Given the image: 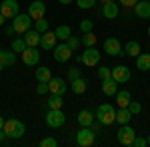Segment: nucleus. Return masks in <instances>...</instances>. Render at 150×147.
Here are the masks:
<instances>
[{
	"label": "nucleus",
	"mask_w": 150,
	"mask_h": 147,
	"mask_svg": "<svg viewBox=\"0 0 150 147\" xmlns=\"http://www.w3.org/2000/svg\"><path fill=\"white\" fill-rule=\"evenodd\" d=\"M96 119L100 125H112L116 123V109L114 105L110 103H102L98 109H96Z\"/></svg>",
	"instance_id": "obj_1"
},
{
	"label": "nucleus",
	"mask_w": 150,
	"mask_h": 147,
	"mask_svg": "<svg viewBox=\"0 0 150 147\" xmlns=\"http://www.w3.org/2000/svg\"><path fill=\"white\" fill-rule=\"evenodd\" d=\"M4 133L6 137H10V139H20V137L26 133V127L20 119H8V121H4Z\"/></svg>",
	"instance_id": "obj_2"
},
{
	"label": "nucleus",
	"mask_w": 150,
	"mask_h": 147,
	"mask_svg": "<svg viewBox=\"0 0 150 147\" xmlns=\"http://www.w3.org/2000/svg\"><path fill=\"white\" fill-rule=\"evenodd\" d=\"M14 22H12V26H14V30H16V34H26L28 30H30V26H32V18H30V14L26 12V14H18L16 18H12Z\"/></svg>",
	"instance_id": "obj_3"
},
{
	"label": "nucleus",
	"mask_w": 150,
	"mask_h": 147,
	"mask_svg": "<svg viewBox=\"0 0 150 147\" xmlns=\"http://www.w3.org/2000/svg\"><path fill=\"white\" fill-rule=\"evenodd\" d=\"M0 12H2V16H4L6 20H10V18H16V16L20 14V6H18L16 0H2Z\"/></svg>",
	"instance_id": "obj_4"
},
{
	"label": "nucleus",
	"mask_w": 150,
	"mask_h": 147,
	"mask_svg": "<svg viewBox=\"0 0 150 147\" xmlns=\"http://www.w3.org/2000/svg\"><path fill=\"white\" fill-rule=\"evenodd\" d=\"M64 121H66V115L62 113V109H48V113H46V125L48 127H52V129L62 127Z\"/></svg>",
	"instance_id": "obj_5"
},
{
	"label": "nucleus",
	"mask_w": 150,
	"mask_h": 147,
	"mask_svg": "<svg viewBox=\"0 0 150 147\" xmlns=\"http://www.w3.org/2000/svg\"><path fill=\"white\" fill-rule=\"evenodd\" d=\"M94 137H96V131H92V127H82L76 133V143L80 147H90L94 145Z\"/></svg>",
	"instance_id": "obj_6"
},
{
	"label": "nucleus",
	"mask_w": 150,
	"mask_h": 147,
	"mask_svg": "<svg viewBox=\"0 0 150 147\" xmlns=\"http://www.w3.org/2000/svg\"><path fill=\"white\" fill-rule=\"evenodd\" d=\"M134 137H136V133H134V129L130 127V125H122L120 129H118V143L124 147H130L132 143H134Z\"/></svg>",
	"instance_id": "obj_7"
},
{
	"label": "nucleus",
	"mask_w": 150,
	"mask_h": 147,
	"mask_svg": "<svg viewBox=\"0 0 150 147\" xmlns=\"http://www.w3.org/2000/svg\"><path fill=\"white\" fill-rule=\"evenodd\" d=\"M104 52L108 56H124V50L118 38H106L104 40Z\"/></svg>",
	"instance_id": "obj_8"
},
{
	"label": "nucleus",
	"mask_w": 150,
	"mask_h": 147,
	"mask_svg": "<svg viewBox=\"0 0 150 147\" xmlns=\"http://www.w3.org/2000/svg\"><path fill=\"white\" fill-rule=\"evenodd\" d=\"M80 62L82 64H86V66H98V62H100V52L94 48V46H90V48H86L84 50V54L80 56Z\"/></svg>",
	"instance_id": "obj_9"
},
{
	"label": "nucleus",
	"mask_w": 150,
	"mask_h": 147,
	"mask_svg": "<svg viewBox=\"0 0 150 147\" xmlns=\"http://www.w3.org/2000/svg\"><path fill=\"white\" fill-rule=\"evenodd\" d=\"M72 48L68 44H56L54 46V60L60 62V64H64V62H68L70 56H72Z\"/></svg>",
	"instance_id": "obj_10"
},
{
	"label": "nucleus",
	"mask_w": 150,
	"mask_h": 147,
	"mask_svg": "<svg viewBox=\"0 0 150 147\" xmlns=\"http://www.w3.org/2000/svg\"><path fill=\"white\" fill-rule=\"evenodd\" d=\"M28 14H30L32 20H40V18H44V14H46V6H44V2L34 0V2L28 6Z\"/></svg>",
	"instance_id": "obj_11"
},
{
	"label": "nucleus",
	"mask_w": 150,
	"mask_h": 147,
	"mask_svg": "<svg viewBox=\"0 0 150 147\" xmlns=\"http://www.w3.org/2000/svg\"><path fill=\"white\" fill-rule=\"evenodd\" d=\"M48 88H50V93H58V95H64L66 90H68V86H66V82L62 78H52L48 82Z\"/></svg>",
	"instance_id": "obj_12"
},
{
	"label": "nucleus",
	"mask_w": 150,
	"mask_h": 147,
	"mask_svg": "<svg viewBox=\"0 0 150 147\" xmlns=\"http://www.w3.org/2000/svg\"><path fill=\"white\" fill-rule=\"evenodd\" d=\"M38 60H40V54H38L36 48H30V46H28V48L22 52V62L26 64V66H36Z\"/></svg>",
	"instance_id": "obj_13"
},
{
	"label": "nucleus",
	"mask_w": 150,
	"mask_h": 147,
	"mask_svg": "<svg viewBox=\"0 0 150 147\" xmlns=\"http://www.w3.org/2000/svg\"><path fill=\"white\" fill-rule=\"evenodd\" d=\"M112 78L118 82V84H126L130 79V70L126 66H114L112 68Z\"/></svg>",
	"instance_id": "obj_14"
},
{
	"label": "nucleus",
	"mask_w": 150,
	"mask_h": 147,
	"mask_svg": "<svg viewBox=\"0 0 150 147\" xmlns=\"http://www.w3.org/2000/svg\"><path fill=\"white\" fill-rule=\"evenodd\" d=\"M134 14L138 18H150V0H138V4L134 6Z\"/></svg>",
	"instance_id": "obj_15"
},
{
	"label": "nucleus",
	"mask_w": 150,
	"mask_h": 147,
	"mask_svg": "<svg viewBox=\"0 0 150 147\" xmlns=\"http://www.w3.org/2000/svg\"><path fill=\"white\" fill-rule=\"evenodd\" d=\"M56 34L54 32H44L42 34V40H40V46H42V50H54V46H56Z\"/></svg>",
	"instance_id": "obj_16"
},
{
	"label": "nucleus",
	"mask_w": 150,
	"mask_h": 147,
	"mask_svg": "<svg viewBox=\"0 0 150 147\" xmlns=\"http://www.w3.org/2000/svg\"><path fill=\"white\" fill-rule=\"evenodd\" d=\"M116 91H118V82L114 78L102 79V93L104 95H116Z\"/></svg>",
	"instance_id": "obj_17"
},
{
	"label": "nucleus",
	"mask_w": 150,
	"mask_h": 147,
	"mask_svg": "<svg viewBox=\"0 0 150 147\" xmlns=\"http://www.w3.org/2000/svg\"><path fill=\"white\" fill-rule=\"evenodd\" d=\"M102 16L108 18V20H114L118 16V2H108V4H102Z\"/></svg>",
	"instance_id": "obj_18"
},
{
	"label": "nucleus",
	"mask_w": 150,
	"mask_h": 147,
	"mask_svg": "<svg viewBox=\"0 0 150 147\" xmlns=\"http://www.w3.org/2000/svg\"><path fill=\"white\" fill-rule=\"evenodd\" d=\"M94 117H96V115H94L90 109H82L76 119H78V123H80L82 127H90V125L94 123Z\"/></svg>",
	"instance_id": "obj_19"
},
{
	"label": "nucleus",
	"mask_w": 150,
	"mask_h": 147,
	"mask_svg": "<svg viewBox=\"0 0 150 147\" xmlns=\"http://www.w3.org/2000/svg\"><path fill=\"white\" fill-rule=\"evenodd\" d=\"M0 62H2L6 68L14 66V64H16V52H8V50L0 48Z\"/></svg>",
	"instance_id": "obj_20"
},
{
	"label": "nucleus",
	"mask_w": 150,
	"mask_h": 147,
	"mask_svg": "<svg viewBox=\"0 0 150 147\" xmlns=\"http://www.w3.org/2000/svg\"><path fill=\"white\" fill-rule=\"evenodd\" d=\"M24 40H26V44L30 46V48H36V46L40 44V40H42V34L38 30H28L24 34Z\"/></svg>",
	"instance_id": "obj_21"
},
{
	"label": "nucleus",
	"mask_w": 150,
	"mask_h": 147,
	"mask_svg": "<svg viewBox=\"0 0 150 147\" xmlns=\"http://www.w3.org/2000/svg\"><path fill=\"white\" fill-rule=\"evenodd\" d=\"M130 119H132L130 109H128V107H118V111H116V123L126 125V123H130Z\"/></svg>",
	"instance_id": "obj_22"
},
{
	"label": "nucleus",
	"mask_w": 150,
	"mask_h": 147,
	"mask_svg": "<svg viewBox=\"0 0 150 147\" xmlns=\"http://www.w3.org/2000/svg\"><path fill=\"white\" fill-rule=\"evenodd\" d=\"M86 88H88V82H86L84 78H76V79H72V82H70V90L74 91V93H78V95L84 93Z\"/></svg>",
	"instance_id": "obj_23"
},
{
	"label": "nucleus",
	"mask_w": 150,
	"mask_h": 147,
	"mask_svg": "<svg viewBox=\"0 0 150 147\" xmlns=\"http://www.w3.org/2000/svg\"><path fill=\"white\" fill-rule=\"evenodd\" d=\"M130 102H132V98H130V91L128 90L116 91V103H118V107H128Z\"/></svg>",
	"instance_id": "obj_24"
},
{
	"label": "nucleus",
	"mask_w": 150,
	"mask_h": 147,
	"mask_svg": "<svg viewBox=\"0 0 150 147\" xmlns=\"http://www.w3.org/2000/svg\"><path fill=\"white\" fill-rule=\"evenodd\" d=\"M54 34H56L58 40H64V42H66L70 36H72V28H70V26H66V24H60L56 30H54Z\"/></svg>",
	"instance_id": "obj_25"
},
{
	"label": "nucleus",
	"mask_w": 150,
	"mask_h": 147,
	"mask_svg": "<svg viewBox=\"0 0 150 147\" xmlns=\"http://www.w3.org/2000/svg\"><path fill=\"white\" fill-rule=\"evenodd\" d=\"M136 68L142 72H148L150 70V54H138L136 56Z\"/></svg>",
	"instance_id": "obj_26"
},
{
	"label": "nucleus",
	"mask_w": 150,
	"mask_h": 147,
	"mask_svg": "<svg viewBox=\"0 0 150 147\" xmlns=\"http://www.w3.org/2000/svg\"><path fill=\"white\" fill-rule=\"evenodd\" d=\"M124 54L126 56H132V58H136L140 54V44L136 42V40H130L126 46H124Z\"/></svg>",
	"instance_id": "obj_27"
},
{
	"label": "nucleus",
	"mask_w": 150,
	"mask_h": 147,
	"mask_svg": "<svg viewBox=\"0 0 150 147\" xmlns=\"http://www.w3.org/2000/svg\"><path fill=\"white\" fill-rule=\"evenodd\" d=\"M62 103H64V102H62V95H58V93H50L46 105H48V109H60Z\"/></svg>",
	"instance_id": "obj_28"
},
{
	"label": "nucleus",
	"mask_w": 150,
	"mask_h": 147,
	"mask_svg": "<svg viewBox=\"0 0 150 147\" xmlns=\"http://www.w3.org/2000/svg\"><path fill=\"white\" fill-rule=\"evenodd\" d=\"M36 79H38V82H50V79H52V72H50V68H46V66L38 68L36 70Z\"/></svg>",
	"instance_id": "obj_29"
},
{
	"label": "nucleus",
	"mask_w": 150,
	"mask_h": 147,
	"mask_svg": "<svg viewBox=\"0 0 150 147\" xmlns=\"http://www.w3.org/2000/svg\"><path fill=\"white\" fill-rule=\"evenodd\" d=\"M26 48H28V44H26L24 36H22V38H14V40H12V52H16V54H22Z\"/></svg>",
	"instance_id": "obj_30"
},
{
	"label": "nucleus",
	"mask_w": 150,
	"mask_h": 147,
	"mask_svg": "<svg viewBox=\"0 0 150 147\" xmlns=\"http://www.w3.org/2000/svg\"><path fill=\"white\" fill-rule=\"evenodd\" d=\"M82 46H84V48H90V46H94L96 44V36L92 34V32H86V34L82 36Z\"/></svg>",
	"instance_id": "obj_31"
},
{
	"label": "nucleus",
	"mask_w": 150,
	"mask_h": 147,
	"mask_svg": "<svg viewBox=\"0 0 150 147\" xmlns=\"http://www.w3.org/2000/svg\"><path fill=\"white\" fill-rule=\"evenodd\" d=\"M34 30H38L40 34H44V32H48V22H46V18H40V20H34Z\"/></svg>",
	"instance_id": "obj_32"
},
{
	"label": "nucleus",
	"mask_w": 150,
	"mask_h": 147,
	"mask_svg": "<svg viewBox=\"0 0 150 147\" xmlns=\"http://www.w3.org/2000/svg\"><path fill=\"white\" fill-rule=\"evenodd\" d=\"M98 78H100V79L112 78V70H110V68H106V66H100V68H98Z\"/></svg>",
	"instance_id": "obj_33"
},
{
	"label": "nucleus",
	"mask_w": 150,
	"mask_h": 147,
	"mask_svg": "<svg viewBox=\"0 0 150 147\" xmlns=\"http://www.w3.org/2000/svg\"><path fill=\"white\" fill-rule=\"evenodd\" d=\"M36 91H38V95H44V93H48V91H50V88H48V82H38Z\"/></svg>",
	"instance_id": "obj_34"
},
{
	"label": "nucleus",
	"mask_w": 150,
	"mask_h": 147,
	"mask_svg": "<svg viewBox=\"0 0 150 147\" xmlns=\"http://www.w3.org/2000/svg\"><path fill=\"white\" fill-rule=\"evenodd\" d=\"M94 2H96V0H76L78 8H82V10H88V8H92Z\"/></svg>",
	"instance_id": "obj_35"
},
{
	"label": "nucleus",
	"mask_w": 150,
	"mask_h": 147,
	"mask_svg": "<svg viewBox=\"0 0 150 147\" xmlns=\"http://www.w3.org/2000/svg\"><path fill=\"white\" fill-rule=\"evenodd\" d=\"M58 141L54 139V137H44L42 141H40V147H56Z\"/></svg>",
	"instance_id": "obj_36"
},
{
	"label": "nucleus",
	"mask_w": 150,
	"mask_h": 147,
	"mask_svg": "<svg viewBox=\"0 0 150 147\" xmlns=\"http://www.w3.org/2000/svg\"><path fill=\"white\" fill-rule=\"evenodd\" d=\"M128 109H130V113H132V115H136V113L142 111V105H140L138 102H130V103H128Z\"/></svg>",
	"instance_id": "obj_37"
},
{
	"label": "nucleus",
	"mask_w": 150,
	"mask_h": 147,
	"mask_svg": "<svg viewBox=\"0 0 150 147\" xmlns=\"http://www.w3.org/2000/svg\"><path fill=\"white\" fill-rule=\"evenodd\" d=\"M80 30H82V34L92 32V22H90V20H82L80 22Z\"/></svg>",
	"instance_id": "obj_38"
},
{
	"label": "nucleus",
	"mask_w": 150,
	"mask_h": 147,
	"mask_svg": "<svg viewBox=\"0 0 150 147\" xmlns=\"http://www.w3.org/2000/svg\"><path fill=\"white\" fill-rule=\"evenodd\" d=\"M66 44H68L70 48H72V50H76V48H78V46H80L82 42H80V40H78V38H74V36H70L68 40H66Z\"/></svg>",
	"instance_id": "obj_39"
},
{
	"label": "nucleus",
	"mask_w": 150,
	"mask_h": 147,
	"mask_svg": "<svg viewBox=\"0 0 150 147\" xmlns=\"http://www.w3.org/2000/svg\"><path fill=\"white\" fill-rule=\"evenodd\" d=\"M76 78H80V70L78 68H70L68 70V79L72 82V79H76Z\"/></svg>",
	"instance_id": "obj_40"
},
{
	"label": "nucleus",
	"mask_w": 150,
	"mask_h": 147,
	"mask_svg": "<svg viewBox=\"0 0 150 147\" xmlns=\"http://www.w3.org/2000/svg\"><path fill=\"white\" fill-rule=\"evenodd\" d=\"M118 4H122V6H128V8H134V6L138 4V0H118Z\"/></svg>",
	"instance_id": "obj_41"
},
{
	"label": "nucleus",
	"mask_w": 150,
	"mask_h": 147,
	"mask_svg": "<svg viewBox=\"0 0 150 147\" xmlns=\"http://www.w3.org/2000/svg\"><path fill=\"white\" fill-rule=\"evenodd\" d=\"M134 147H146L148 145V141L146 139H142V137H134V143H132Z\"/></svg>",
	"instance_id": "obj_42"
},
{
	"label": "nucleus",
	"mask_w": 150,
	"mask_h": 147,
	"mask_svg": "<svg viewBox=\"0 0 150 147\" xmlns=\"http://www.w3.org/2000/svg\"><path fill=\"white\" fill-rule=\"evenodd\" d=\"M12 34H16V30H14V26H6V36H12Z\"/></svg>",
	"instance_id": "obj_43"
},
{
	"label": "nucleus",
	"mask_w": 150,
	"mask_h": 147,
	"mask_svg": "<svg viewBox=\"0 0 150 147\" xmlns=\"http://www.w3.org/2000/svg\"><path fill=\"white\" fill-rule=\"evenodd\" d=\"M4 139H6V133H4V129H0V143H2Z\"/></svg>",
	"instance_id": "obj_44"
},
{
	"label": "nucleus",
	"mask_w": 150,
	"mask_h": 147,
	"mask_svg": "<svg viewBox=\"0 0 150 147\" xmlns=\"http://www.w3.org/2000/svg\"><path fill=\"white\" fill-rule=\"evenodd\" d=\"M4 22H6V18H4V16H2V12H0V26H2Z\"/></svg>",
	"instance_id": "obj_45"
},
{
	"label": "nucleus",
	"mask_w": 150,
	"mask_h": 147,
	"mask_svg": "<svg viewBox=\"0 0 150 147\" xmlns=\"http://www.w3.org/2000/svg\"><path fill=\"white\" fill-rule=\"evenodd\" d=\"M2 127H4V117L0 115V129H2Z\"/></svg>",
	"instance_id": "obj_46"
},
{
	"label": "nucleus",
	"mask_w": 150,
	"mask_h": 147,
	"mask_svg": "<svg viewBox=\"0 0 150 147\" xmlns=\"http://www.w3.org/2000/svg\"><path fill=\"white\" fill-rule=\"evenodd\" d=\"M58 2H60V4H70L72 0H58Z\"/></svg>",
	"instance_id": "obj_47"
},
{
	"label": "nucleus",
	"mask_w": 150,
	"mask_h": 147,
	"mask_svg": "<svg viewBox=\"0 0 150 147\" xmlns=\"http://www.w3.org/2000/svg\"><path fill=\"white\" fill-rule=\"evenodd\" d=\"M102 4H108V2H114V0H100Z\"/></svg>",
	"instance_id": "obj_48"
},
{
	"label": "nucleus",
	"mask_w": 150,
	"mask_h": 147,
	"mask_svg": "<svg viewBox=\"0 0 150 147\" xmlns=\"http://www.w3.org/2000/svg\"><path fill=\"white\" fill-rule=\"evenodd\" d=\"M6 68V66H4V64H2V62H0V72H2V70Z\"/></svg>",
	"instance_id": "obj_49"
},
{
	"label": "nucleus",
	"mask_w": 150,
	"mask_h": 147,
	"mask_svg": "<svg viewBox=\"0 0 150 147\" xmlns=\"http://www.w3.org/2000/svg\"><path fill=\"white\" fill-rule=\"evenodd\" d=\"M146 141H148V145H150V135H148V137H146Z\"/></svg>",
	"instance_id": "obj_50"
},
{
	"label": "nucleus",
	"mask_w": 150,
	"mask_h": 147,
	"mask_svg": "<svg viewBox=\"0 0 150 147\" xmlns=\"http://www.w3.org/2000/svg\"><path fill=\"white\" fill-rule=\"evenodd\" d=\"M148 36H150V26H148Z\"/></svg>",
	"instance_id": "obj_51"
}]
</instances>
